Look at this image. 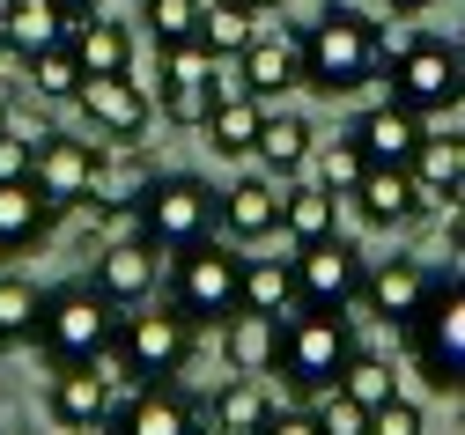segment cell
I'll use <instances>...</instances> for the list:
<instances>
[{"label":"cell","mask_w":465,"mask_h":435,"mask_svg":"<svg viewBox=\"0 0 465 435\" xmlns=\"http://www.w3.org/2000/svg\"><path fill=\"white\" fill-rule=\"evenodd\" d=\"M384 23H370L362 8H318L303 23V89L311 96H362L377 74H384Z\"/></svg>","instance_id":"cell-1"},{"label":"cell","mask_w":465,"mask_h":435,"mask_svg":"<svg viewBox=\"0 0 465 435\" xmlns=\"http://www.w3.org/2000/svg\"><path fill=\"white\" fill-rule=\"evenodd\" d=\"M355 354H362L355 310H288L281 318V347H273V377L288 384L296 406H311V399L340 391V377H347Z\"/></svg>","instance_id":"cell-2"},{"label":"cell","mask_w":465,"mask_h":435,"mask_svg":"<svg viewBox=\"0 0 465 435\" xmlns=\"http://www.w3.org/2000/svg\"><path fill=\"white\" fill-rule=\"evenodd\" d=\"M111 340H119V302H111L96 281H67V288H45V310H37V354L52 369H82V361H104Z\"/></svg>","instance_id":"cell-3"},{"label":"cell","mask_w":465,"mask_h":435,"mask_svg":"<svg viewBox=\"0 0 465 435\" xmlns=\"http://www.w3.org/2000/svg\"><path fill=\"white\" fill-rule=\"evenodd\" d=\"M134 214H141V236L155 243L163 259H178V252H193V243L222 236V193H214L207 177H193V170L148 177L141 193H134Z\"/></svg>","instance_id":"cell-4"},{"label":"cell","mask_w":465,"mask_h":435,"mask_svg":"<svg viewBox=\"0 0 465 435\" xmlns=\"http://www.w3.org/2000/svg\"><path fill=\"white\" fill-rule=\"evenodd\" d=\"M193 347H200V325L178 302H155V310L141 302L134 318H119V340H111L104 369L111 377H134V384H178V369L193 361Z\"/></svg>","instance_id":"cell-5"},{"label":"cell","mask_w":465,"mask_h":435,"mask_svg":"<svg viewBox=\"0 0 465 435\" xmlns=\"http://www.w3.org/2000/svg\"><path fill=\"white\" fill-rule=\"evenodd\" d=\"M406 111H421V118H436V111H458L465 104V44H450V37H436V30H414V37H399V44H384V74H377Z\"/></svg>","instance_id":"cell-6"},{"label":"cell","mask_w":465,"mask_h":435,"mask_svg":"<svg viewBox=\"0 0 465 435\" xmlns=\"http://www.w3.org/2000/svg\"><path fill=\"white\" fill-rule=\"evenodd\" d=\"M170 302H178L193 325L222 332L244 310V252L229 236H207V243H193V252H178L170 259Z\"/></svg>","instance_id":"cell-7"},{"label":"cell","mask_w":465,"mask_h":435,"mask_svg":"<svg viewBox=\"0 0 465 435\" xmlns=\"http://www.w3.org/2000/svg\"><path fill=\"white\" fill-rule=\"evenodd\" d=\"M406 354H414L421 384L436 391H465V273H443L429 310L414 318V332H406Z\"/></svg>","instance_id":"cell-8"},{"label":"cell","mask_w":465,"mask_h":435,"mask_svg":"<svg viewBox=\"0 0 465 435\" xmlns=\"http://www.w3.org/2000/svg\"><path fill=\"white\" fill-rule=\"evenodd\" d=\"M229 96L222 82V59L207 44H178V52H155V111L170 118V126H207V111Z\"/></svg>","instance_id":"cell-9"},{"label":"cell","mask_w":465,"mask_h":435,"mask_svg":"<svg viewBox=\"0 0 465 435\" xmlns=\"http://www.w3.org/2000/svg\"><path fill=\"white\" fill-rule=\"evenodd\" d=\"M96 184H104V141H82V133H45L37 141V193L60 214L89 207Z\"/></svg>","instance_id":"cell-10"},{"label":"cell","mask_w":465,"mask_h":435,"mask_svg":"<svg viewBox=\"0 0 465 435\" xmlns=\"http://www.w3.org/2000/svg\"><path fill=\"white\" fill-rule=\"evenodd\" d=\"M443 273H429L421 259H370V281H362V318L370 325H391V332H414V318L429 310Z\"/></svg>","instance_id":"cell-11"},{"label":"cell","mask_w":465,"mask_h":435,"mask_svg":"<svg viewBox=\"0 0 465 435\" xmlns=\"http://www.w3.org/2000/svg\"><path fill=\"white\" fill-rule=\"evenodd\" d=\"M362 281H370V259H362V243H347V236H325V243H311V252H296L303 310H355Z\"/></svg>","instance_id":"cell-12"},{"label":"cell","mask_w":465,"mask_h":435,"mask_svg":"<svg viewBox=\"0 0 465 435\" xmlns=\"http://www.w3.org/2000/svg\"><path fill=\"white\" fill-rule=\"evenodd\" d=\"M74 104H82V118L96 126V141H141L148 118H155L148 82H134V74H89L74 89Z\"/></svg>","instance_id":"cell-13"},{"label":"cell","mask_w":465,"mask_h":435,"mask_svg":"<svg viewBox=\"0 0 465 435\" xmlns=\"http://www.w3.org/2000/svg\"><path fill=\"white\" fill-rule=\"evenodd\" d=\"M347 141H355L377 170H414V155H421V141H429V118L406 111L399 96H384V104H370L355 126H347Z\"/></svg>","instance_id":"cell-14"},{"label":"cell","mask_w":465,"mask_h":435,"mask_svg":"<svg viewBox=\"0 0 465 435\" xmlns=\"http://www.w3.org/2000/svg\"><path fill=\"white\" fill-rule=\"evenodd\" d=\"M229 89H244V96H259V104H273V96H288V89H303V30H259L252 44H244V59H237V82Z\"/></svg>","instance_id":"cell-15"},{"label":"cell","mask_w":465,"mask_h":435,"mask_svg":"<svg viewBox=\"0 0 465 435\" xmlns=\"http://www.w3.org/2000/svg\"><path fill=\"white\" fill-rule=\"evenodd\" d=\"M104 435H214V428H207V399H185L178 384H141Z\"/></svg>","instance_id":"cell-16"},{"label":"cell","mask_w":465,"mask_h":435,"mask_svg":"<svg viewBox=\"0 0 465 435\" xmlns=\"http://www.w3.org/2000/svg\"><path fill=\"white\" fill-rule=\"evenodd\" d=\"M111 369L104 361H82V369H52V384H45V413L60 420V428H82V435H96V428H111Z\"/></svg>","instance_id":"cell-17"},{"label":"cell","mask_w":465,"mask_h":435,"mask_svg":"<svg viewBox=\"0 0 465 435\" xmlns=\"http://www.w3.org/2000/svg\"><path fill=\"white\" fill-rule=\"evenodd\" d=\"M155 273H163V252L148 236H111V243H96V288L119 302V310H141L148 295H155Z\"/></svg>","instance_id":"cell-18"},{"label":"cell","mask_w":465,"mask_h":435,"mask_svg":"<svg viewBox=\"0 0 465 435\" xmlns=\"http://www.w3.org/2000/svg\"><path fill=\"white\" fill-rule=\"evenodd\" d=\"M222 236L229 243H266L281 236V177L252 170L237 184H222Z\"/></svg>","instance_id":"cell-19"},{"label":"cell","mask_w":465,"mask_h":435,"mask_svg":"<svg viewBox=\"0 0 465 435\" xmlns=\"http://www.w3.org/2000/svg\"><path fill=\"white\" fill-rule=\"evenodd\" d=\"M347 207H355L370 229H406V222H421L429 214V200H421V184H414V170H362V184L347 193Z\"/></svg>","instance_id":"cell-20"},{"label":"cell","mask_w":465,"mask_h":435,"mask_svg":"<svg viewBox=\"0 0 465 435\" xmlns=\"http://www.w3.org/2000/svg\"><path fill=\"white\" fill-rule=\"evenodd\" d=\"M52 222H60V207H52L37 193V177L23 184H0V259H23L37 252V236H52Z\"/></svg>","instance_id":"cell-21"},{"label":"cell","mask_w":465,"mask_h":435,"mask_svg":"<svg viewBox=\"0 0 465 435\" xmlns=\"http://www.w3.org/2000/svg\"><path fill=\"white\" fill-rule=\"evenodd\" d=\"M340 193H325V184H281V236L296 243V252H311V243L340 236Z\"/></svg>","instance_id":"cell-22"},{"label":"cell","mask_w":465,"mask_h":435,"mask_svg":"<svg viewBox=\"0 0 465 435\" xmlns=\"http://www.w3.org/2000/svg\"><path fill=\"white\" fill-rule=\"evenodd\" d=\"M67 52L82 59V74H134V30L126 23H104V8L82 15V23H67Z\"/></svg>","instance_id":"cell-23"},{"label":"cell","mask_w":465,"mask_h":435,"mask_svg":"<svg viewBox=\"0 0 465 435\" xmlns=\"http://www.w3.org/2000/svg\"><path fill=\"white\" fill-rule=\"evenodd\" d=\"M273 347H281V318L237 310V318L222 325V361H229V377H273Z\"/></svg>","instance_id":"cell-24"},{"label":"cell","mask_w":465,"mask_h":435,"mask_svg":"<svg viewBox=\"0 0 465 435\" xmlns=\"http://www.w3.org/2000/svg\"><path fill=\"white\" fill-rule=\"evenodd\" d=\"M311 155H318V133H311V118H303V111H273V104H266V133H259V170L288 184V177H296V170H303Z\"/></svg>","instance_id":"cell-25"},{"label":"cell","mask_w":465,"mask_h":435,"mask_svg":"<svg viewBox=\"0 0 465 435\" xmlns=\"http://www.w3.org/2000/svg\"><path fill=\"white\" fill-rule=\"evenodd\" d=\"M207 148L214 155H259V133H266V104L259 96H244V89H229L214 111H207Z\"/></svg>","instance_id":"cell-26"},{"label":"cell","mask_w":465,"mask_h":435,"mask_svg":"<svg viewBox=\"0 0 465 435\" xmlns=\"http://www.w3.org/2000/svg\"><path fill=\"white\" fill-rule=\"evenodd\" d=\"M52 44H67V15L52 8V0H15V15L0 23V52L30 67V59L52 52Z\"/></svg>","instance_id":"cell-27"},{"label":"cell","mask_w":465,"mask_h":435,"mask_svg":"<svg viewBox=\"0 0 465 435\" xmlns=\"http://www.w3.org/2000/svg\"><path fill=\"white\" fill-rule=\"evenodd\" d=\"M266 413H273V391H266L259 377H229V384L207 399V428H214V435H259Z\"/></svg>","instance_id":"cell-28"},{"label":"cell","mask_w":465,"mask_h":435,"mask_svg":"<svg viewBox=\"0 0 465 435\" xmlns=\"http://www.w3.org/2000/svg\"><path fill=\"white\" fill-rule=\"evenodd\" d=\"M244 310H259V318H288V310H303L296 259H244Z\"/></svg>","instance_id":"cell-29"},{"label":"cell","mask_w":465,"mask_h":435,"mask_svg":"<svg viewBox=\"0 0 465 435\" xmlns=\"http://www.w3.org/2000/svg\"><path fill=\"white\" fill-rule=\"evenodd\" d=\"M414 184H421L429 214H443V207L465 193V170H458V133H429V141H421V155H414Z\"/></svg>","instance_id":"cell-30"},{"label":"cell","mask_w":465,"mask_h":435,"mask_svg":"<svg viewBox=\"0 0 465 435\" xmlns=\"http://www.w3.org/2000/svg\"><path fill=\"white\" fill-rule=\"evenodd\" d=\"M37 310H45V288L23 281V273H0V354H15L37 340Z\"/></svg>","instance_id":"cell-31"},{"label":"cell","mask_w":465,"mask_h":435,"mask_svg":"<svg viewBox=\"0 0 465 435\" xmlns=\"http://www.w3.org/2000/svg\"><path fill=\"white\" fill-rule=\"evenodd\" d=\"M134 23L148 30L155 52H178V44H200L207 8H200V0H141V15H134Z\"/></svg>","instance_id":"cell-32"},{"label":"cell","mask_w":465,"mask_h":435,"mask_svg":"<svg viewBox=\"0 0 465 435\" xmlns=\"http://www.w3.org/2000/svg\"><path fill=\"white\" fill-rule=\"evenodd\" d=\"M340 391L355 399V406H370V413H377V406H391V399H399V369H391L384 354H370V347H362L355 361H347V377H340Z\"/></svg>","instance_id":"cell-33"},{"label":"cell","mask_w":465,"mask_h":435,"mask_svg":"<svg viewBox=\"0 0 465 435\" xmlns=\"http://www.w3.org/2000/svg\"><path fill=\"white\" fill-rule=\"evenodd\" d=\"M23 74H30V89H37L45 104H74V89L89 82V74H82V59H74L67 44H52V52H37V59H30Z\"/></svg>","instance_id":"cell-34"},{"label":"cell","mask_w":465,"mask_h":435,"mask_svg":"<svg viewBox=\"0 0 465 435\" xmlns=\"http://www.w3.org/2000/svg\"><path fill=\"white\" fill-rule=\"evenodd\" d=\"M252 37H259V23H252V8H237V0H222V8L200 23V44H207L214 59H244Z\"/></svg>","instance_id":"cell-35"},{"label":"cell","mask_w":465,"mask_h":435,"mask_svg":"<svg viewBox=\"0 0 465 435\" xmlns=\"http://www.w3.org/2000/svg\"><path fill=\"white\" fill-rule=\"evenodd\" d=\"M362 170H370V155H362L355 141H347V133L318 148V184H325V193H340V200H347V193L362 184Z\"/></svg>","instance_id":"cell-36"},{"label":"cell","mask_w":465,"mask_h":435,"mask_svg":"<svg viewBox=\"0 0 465 435\" xmlns=\"http://www.w3.org/2000/svg\"><path fill=\"white\" fill-rule=\"evenodd\" d=\"M37 141H45V133H30V126H8V133H0V184L37 177Z\"/></svg>","instance_id":"cell-37"},{"label":"cell","mask_w":465,"mask_h":435,"mask_svg":"<svg viewBox=\"0 0 465 435\" xmlns=\"http://www.w3.org/2000/svg\"><path fill=\"white\" fill-rule=\"evenodd\" d=\"M311 413H318V428H325V435H370V406H355L347 391L311 399Z\"/></svg>","instance_id":"cell-38"},{"label":"cell","mask_w":465,"mask_h":435,"mask_svg":"<svg viewBox=\"0 0 465 435\" xmlns=\"http://www.w3.org/2000/svg\"><path fill=\"white\" fill-rule=\"evenodd\" d=\"M370 435H429V420H421V406H414V399L399 391L391 406H377V413H370Z\"/></svg>","instance_id":"cell-39"},{"label":"cell","mask_w":465,"mask_h":435,"mask_svg":"<svg viewBox=\"0 0 465 435\" xmlns=\"http://www.w3.org/2000/svg\"><path fill=\"white\" fill-rule=\"evenodd\" d=\"M259 435H325V428H318V413H311V406H273Z\"/></svg>","instance_id":"cell-40"},{"label":"cell","mask_w":465,"mask_h":435,"mask_svg":"<svg viewBox=\"0 0 465 435\" xmlns=\"http://www.w3.org/2000/svg\"><path fill=\"white\" fill-rule=\"evenodd\" d=\"M443 236H450V252L465 259V193H458V200L443 207Z\"/></svg>","instance_id":"cell-41"},{"label":"cell","mask_w":465,"mask_h":435,"mask_svg":"<svg viewBox=\"0 0 465 435\" xmlns=\"http://www.w3.org/2000/svg\"><path fill=\"white\" fill-rule=\"evenodd\" d=\"M52 8H60L67 23H82V15H96V8H104V0H52Z\"/></svg>","instance_id":"cell-42"},{"label":"cell","mask_w":465,"mask_h":435,"mask_svg":"<svg viewBox=\"0 0 465 435\" xmlns=\"http://www.w3.org/2000/svg\"><path fill=\"white\" fill-rule=\"evenodd\" d=\"M377 8H391V15H421V8H436V0H377Z\"/></svg>","instance_id":"cell-43"},{"label":"cell","mask_w":465,"mask_h":435,"mask_svg":"<svg viewBox=\"0 0 465 435\" xmlns=\"http://www.w3.org/2000/svg\"><path fill=\"white\" fill-rule=\"evenodd\" d=\"M237 8H252V15H273V8H281V0H237Z\"/></svg>","instance_id":"cell-44"},{"label":"cell","mask_w":465,"mask_h":435,"mask_svg":"<svg viewBox=\"0 0 465 435\" xmlns=\"http://www.w3.org/2000/svg\"><path fill=\"white\" fill-rule=\"evenodd\" d=\"M8 126H15V111H8V96H0V133H8Z\"/></svg>","instance_id":"cell-45"},{"label":"cell","mask_w":465,"mask_h":435,"mask_svg":"<svg viewBox=\"0 0 465 435\" xmlns=\"http://www.w3.org/2000/svg\"><path fill=\"white\" fill-rule=\"evenodd\" d=\"M8 15H15V0H0V23H8Z\"/></svg>","instance_id":"cell-46"},{"label":"cell","mask_w":465,"mask_h":435,"mask_svg":"<svg viewBox=\"0 0 465 435\" xmlns=\"http://www.w3.org/2000/svg\"><path fill=\"white\" fill-rule=\"evenodd\" d=\"M458 170H465V133H458Z\"/></svg>","instance_id":"cell-47"},{"label":"cell","mask_w":465,"mask_h":435,"mask_svg":"<svg viewBox=\"0 0 465 435\" xmlns=\"http://www.w3.org/2000/svg\"><path fill=\"white\" fill-rule=\"evenodd\" d=\"M458 413H465V391H458Z\"/></svg>","instance_id":"cell-48"}]
</instances>
